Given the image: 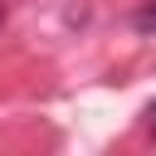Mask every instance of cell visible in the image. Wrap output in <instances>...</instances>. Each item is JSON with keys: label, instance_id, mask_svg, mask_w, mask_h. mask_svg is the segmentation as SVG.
<instances>
[{"label": "cell", "instance_id": "7a4b0ae2", "mask_svg": "<svg viewBox=\"0 0 156 156\" xmlns=\"http://www.w3.org/2000/svg\"><path fill=\"white\" fill-rule=\"evenodd\" d=\"M146 127H151V136H156V98H151V107H146Z\"/></svg>", "mask_w": 156, "mask_h": 156}, {"label": "cell", "instance_id": "6da1fadb", "mask_svg": "<svg viewBox=\"0 0 156 156\" xmlns=\"http://www.w3.org/2000/svg\"><path fill=\"white\" fill-rule=\"evenodd\" d=\"M132 29H136L141 39H156V0H146V5L132 15Z\"/></svg>", "mask_w": 156, "mask_h": 156}, {"label": "cell", "instance_id": "3957f363", "mask_svg": "<svg viewBox=\"0 0 156 156\" xmlns=\"http://www.w3.org/2000/svg\"><path fill=\"white\" fill-rule=\"evenodd\" d=\"M0 24H5V5H0Z\"/></svg>", "mask_w": 156, "mask_h": 156}]
</instances>
